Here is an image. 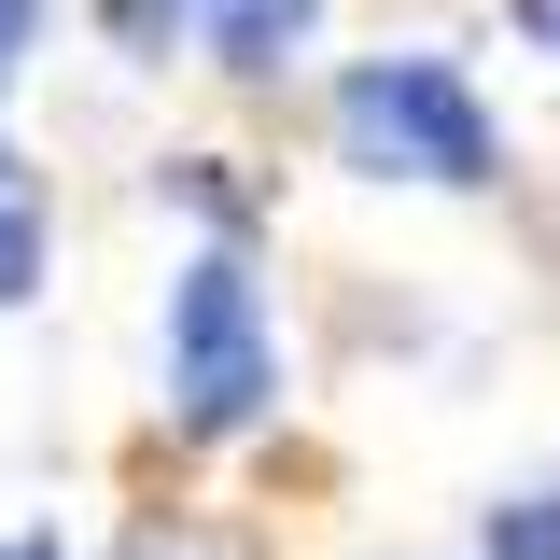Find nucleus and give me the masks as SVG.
Returning <instances> with one entry per match:
<instances>
[{"label":"nucleus","instance_id":"f257e3e1","mask_svg":"<svg viewBox=\"0 0 560 560\" xmlns=\"http://www.w3.org/2000/svg\"><path fill=\"white\" fill-rule=\"evenodd\" d=\"M337 168L364 183H434V197H477L504 183V127L463 84V57H350L337 70Z\"/></svg>","mask_w":560,"mask_h":560},{"label":"nucleus","instance_id":"f03ea898","mask_svg":"<svg viewBox=\"0 0 560 560\" xmlns=\"http://www.w3.org/2000/svg\"><path fill=\"white\" fill-rule=\"evenodd\" d=\"M280 407V350H267V294H253V253L210 238L168 280V420L183 434H253Z\"/></svg>","mask_w":560,"mask_h":560},{"label":"nucleus","instance_id":"7ed1b4c3","mask_svg":"<svg viewBox=\"0 0 560 560\" xmlns=\"http://www.w3.org/2000/svg\"><path fill=\"white\" fill-rule=\"evenodd\" d=\"M308 28H323V0H210V57L238 70V84L294 70V57H308Z\"/></svg>","mask_w":560,"mask_h":560},{"label":"nucleus","instance_id":"20e7f679","mask_svg":"<svg viewBox=\"0 0 560 560\" xmlns=\"http://www.w3.org/2000/svg\"><path fill=\"white\" fill-rule=\"evenodd\" d=\"M43 294V183H0V308Z\"/></svg>","mask_w":560,"mask_h":560},{"label":"nucleus","instance_id":"39448f33","mask_svg":"<svg viewBox=\"0 0 560 560\" xmlns=\"http://www.w3.org/2000/svg\"><path fill=\"white\" fill-rule=\"evenodd\" d=\"M490 560H560V477L518 490V504H490Z\"/></svg>","mask_w":560,"mask_h":560},{"label":"nucleus","instance_id":"423d86ee","mask_svg":"<svg viewBox=\"0 0 560 560\" xmlns=\"http://www.w3.org/2000/svg\"><path fill=\"white\" fill-rule=\"evenodd\" d=\"M183 14H210V0H98V28L127 43V57H168V28Z\"/></svg>","mask_w":560,"mask_h":560},{"label":"nucleus","instance_id":"0eeeda50","mask_svg":"<svg viewBox=\"0 0 560 560\" xmlns=\"http://www.w3.org/2000/svg\"><path fill=\"white\" fill-rule=\"evenodd\" d=\"M168 197H197L210 224H224V238H238V224H253V197H238V183H224V154H183V168H168Z\"/></svg>","mask_w":560,"mask_h":560},{"label":"nucleus","instance_id":"6e6552de","mask_svg":"<svg viewBox=\"0 0 560 560\" xmlns=\"http://www.w3.org/2000/svg\"><path fill=\"white\" fill-rule=\"evenodd\" d=\"M28 43H43V0H0V84L28 70Z\"/></svg>","mask_w":560,"mask_h":560},{"label":"nucleus","instance_id":"1a4fd4ad","mask_svg":"<svg viewBox=\"0 0 560 560\" xmlns=\"http://www.w3.org/2000/svg\"><path fill=\"white\" fill-rule=\"evenodd\" d=\"M518 43H533V57H560V0H518Z\"/></svg>","mask_w":560,"mask_h":560},{"label":"nucleus","instance_id":"9d476101","mask_svg":"<svg viewBox=\"0 0 560 560\" xmlns=\"http://www.w3.org/2000/svg\"><path fill=\"white\" fill-rule=\"evenodd\" d=\"M0 560H70V547H57V533H28V547H0Z\"/></svg>","mask_w":560,"mask_h":560},{"label":"nucleus","instance_id":"9b49d317","mask_svg":"<svg viewBox=\"0 0 560 560\" xmlns=\"http://www.w3.org/2000/svg\"><path fill=\"white\" fill-rule=\"evenodd\" d=\"M0 183H28V154H14V140H0Z\"/></svg>","mask_w":560,"mask_h":560}]
</instances>
